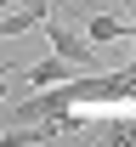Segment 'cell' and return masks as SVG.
<instances>
[{"instance_id": "obj_5", "label": "cell", "mask_w": 136, "mask_h": 147, "mask_svg": "<svg viewBox=\"0 0 136 147\" xmlns=\"http://www.w3.org/2000/svg\"><path fill=\"white\" fill-rule=\"evenodd\" d=\"M131 62H136V51H131Z\"/></svg>"}, {"instance_id": "obj_1", "label": "cell", "mask_w": 136, "mask_h": 147, "mask_svg": "<svg viewBox=\"0 0 136 147\" xmlns=\"http://www.w3.org/2000/svg\"><path fill=\"white\" fill-rule=\"evenodd\" d=\"M40 23H51V0H17V6L0 11V40H23Z\"/></svg>"}, {"instance_id": "obj_3", "label": "cell", "mask_w": 136, "mask_h": 147, "mask_svg": "<svg viewBox=\"0 0 136 147\" xmlns=\"http://www.w3.org/2000/svg\"><path fill=\"white\" fill-rule=\"evenodd\" d=\"M74 74H85L74 62V57H62V51H51L45 62H28V68L17 74V85H62V79H74Z\"/></svg>"}, {"instance_id": "obj_4", "label": "cell", "mask_w": 136, "mask_h": 147, "mask_svg": "<svg viewBox=\"0 0 136 147\" xmlns=\"http://www.w3.org/2000/svg\"><path fill=\"white\" fill-rule=\"evenodd\" d=\"M85 34L97 45H114V40H136V28L125 11H85Z\"/></svg>"}, {"instance_id": "obj_2", "label": "cell", "mask_w": 136, "mask_h": 147, "mask_svg": "<svg viewBox=\"0 0 136 147\" xmlns=\"http://www.w3.org/2000/svg\"><path fill=\"white\" fill-rule=\"evenodd\" d=\"M51 45H57L62 57H74V62H79V68H85V74H102V57L91 51L97 40H91V34H74V28H68V23H62V17H51Z\"/></svg>"}]
</instances>
